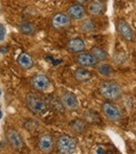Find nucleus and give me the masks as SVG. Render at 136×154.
Here are the masks:
<instances>
[{"instance_id":"obj_1","label":"nucleus","mask_w":136,"mask_h":154,"mask_svg":"<svg viewBox=\"0 0 136 154\" xmlns=\"http://www.w3.org/2000/svg\"><path fill=\"white\" fill-rule=\"evenodd\" d=\"M100 92L108 101H115V100L119 99V97L122 95V86L116 82L106 81L101 83Z\"/></svg>"},{"instance_id":"obj_2","label":"nucleus","mask_w":136,"mask_h":154,"mask_svg":"<svg viewBox=\"0 0 136 154\" xmlns=\"http://www.w3.org/2000/svg\"><path fill=\"white\" fill-rule=\"evenodd\" d=\"M25 101H26V106L29 107V109L35 114H43L48 109L46 101L43 97H39L38 94L29 93Z\"/></svg>"},{"instance_id":"obj_3","label":"nucleus","mask_w":136,"mask_h":154,"mask_svg":"<svg viewBox=\"0 0 136 154\" xmlns=\"http://www.w3.org/2000/svg\"><path fill=\"white\" fill-rule=\"evenodd\" d=\"M57 149L60 153L71 154L77 149V142L69 135H62L57 140Z\"/></svg>"},{"instance_id":"obj_4","label":"nucleus","mask_w":136,"mask_h":154,"mask_svg":"<svg viewBox=\"0 0 136 154\" xmlns=\"http://www.w3.org/2000/svg\"><path fill=\"white\" fill-rule=\"evenodd\" d=\"M103 112L107 119H109L110 121H113V122H117L122 119V111L116 105L112 104L111 102H105L102 105Z\"/></svg>"},{"instance_id":"obj_5","label":"nucleus","mask_w":136,"mask_h":154,"mask_svg":"<svg viewBox=\"0 0 136 154\" xmlns=\"http://www.w3.org/2000/svg\"><path fill=\"white\" fill-rule=\"evenodd\" d=\"M116 29H117V32L122 39H124L127 42H131L134 39V34H133V31L131 29L130 24L127 22L126 20H122V19H119V20L116 22Z\"/></svg>"},{"instance_id":"obj_6","label":"nucleus","mask_w":136,"mask_h":154,"mask_svg":"<svg viewBox=\"0 0 136 154\" xmlns=\"http://www.w3.org/2000/svg\"><path fill=\"white\" fill-rule=\"evenodd\" d=\"M31 84L34 89L38 90V91H46L50 88V81L46 75H42V73L34 75L31 80Z\"/></svg>"},{"instance_id":"obj_7","label":"nucleus","mask_w":136,"mask_h":154,"mask_svg":"<svg viewBox=\"0 0 136 154\" xmlns=\"http://www.w3.org/2000/svg\"><path fill=\"white\" fill-rule=\"evenodd\" d=\"M67 15L71 20L80 21V20H83L86 17V12H85V8H84L83 4L74 3V4H71L68 8Z\"/></svg>"},{"instance_id":"obj_8","label":"nucleus","mask_w":136,"mask_h":154,"mask_svg":"<svg viewBox=\"0 0 136 154\" xmlns=\"http://www.w3.org/2000/svg\"><path fill=\"white\" fill-rule=\"evenodd\" d=\"M77 62L84 67H94L98 64L96 58L91 53H80L77 57Z\"/></svg>"},{"instance_id":"obj_9","label":"nucleus","mask_w":136,"mask_h":154,"mask_svg":"<svg viewBox=\"0 0 136 154\" xmlns=\"http://www.w3.org/2000/svg\"><path fill=\"white\" fill-rule=\"evenodd\" d=\"M71 19L69 18L67 14H63V13H58L55 16L53 17V20H51V25H53L55 29H61L68 27L70 25Z\"/></svg>"},{"instance_id":"obj_10","label":"nucleus","mask_w":136,"mask_h":154,"mask_svg":"<svg viewBox=\"0 0 136 154\" xmlns=\"http://www.w3.org/2000/svg\"><path fill=\"white\" fill-rule=\"evenodd\" d=\"M61 102L64 105V107L68 110H77L79 109V101L77 97L71 92H65L61 97Z\"/></svg>"},{"instance_id":"obj_11","label":"nucleus","mask_w":136,"mask_h":154,"mask_svg":"<svg viewBox=\"0 0 136 154\" xmlns=\"http://www.w3.org/2000/svg\"><path fill=\"white\" fill-rule=\"evenodd\" d=\"M53 138L49 134H42L39 138L38 147L41 152L43 153H49L53 149Z\"/></svg>"},{"instance_id":"obj_12","label":"nucleus","mask_w":136,"mask_h":154,"mask_svg":"<svg viewBox=\"0 0 136 154\" xmlns=\"http://www.w3.org/2000/svg\"><path fill=\"white\" fill-rule=\"evenodd\" d=\"M8 140L11 145L13 146V148L16 149V150H21L23 147V140L21 138L20 134L14 129H11L8 131Z\"/></svg>"},{"instance_id":"obj_13","label":"nucleus","mask_w":136,"mask_h":154,"mask_svg":"<svg viewBox=\"0 0 136 154\" xmlns=\"http://www.w3.org/2000/svg\"><path fill=\"white\" fill-rule=\"evenodd\" d=\"M67 51L73 54H80L85 51V42L81 38H72L67 43Z\"/></svg>"},{"instance_id":"obj_14","label":"nucleus","mask_w":136,"mask_h":154,"mask_svg":"<svg viewBox=\"0 0 136 154\" xmlns=\"http://www.w3.org/2000/svg\"><path fill=\"white\" fill-rule=\"evenodd\" d=\"M87 11L92 16H98V15H102L105 11V4L100 0H92L88 4Z\"/></svg>"},{"instance_id":"obj_15","label":"nucleus","mask_w":136,"mask_h":154,"mask_svg":"<svg viewBox=\"0 0 136 154\" xmlns=\"http://www.w3.org/2000/svg\"><path fill=\"white\" fill-rule=\"evenodd\" d=\"M17 62L18 64L22 67L23 69H26V70H29V69L33 68L34 66V60L29 54L26 53H22L18 56V59H17Z\"/></svg>"},{"instance_id":"obj_16","label":"nucleus","mask_w":136,"mask_h":154,"mask_svg":"<svg viewBox=\"0 0 136 154\" xmlns=\"http://www.w3.org/2000/svg\"><path fill=\"white\" fill-rule=\"evenodd\" d=\"M74 79L79 82H86L89 81L90 79L92 78V75L89 70H87L84 67H79L74 70Z\"/></svg>"},{"instance_id":"obj_17","label":"nucleus","mask_w":136,"mask_h":154,"mask_svg":"<svg viewBox=\"0 0 136 154\" xmlns=\"http://www.w3.org/2000/svg\"><path fill=\"white\" fill-rule=\"evenodd\" d=\"M19 31L22 32L23 35H26V36H33L36 34V26L31 22H22L19 24L18 26Z\"/></svg>"},{"instance_id":"obj_18","label":"nucleus","mask_w":136,"mask_h":154,"mask_svg":"<svg viewBox=\"0 0 136 154\" xmlns=\"http://www.w3.org/2000/svg\"><path fill=\"white\" fill-rule=\"evenodd\" d=\"M90 53H91L92 55L96 58V60H98V62L106 61V60H107V58H108L107 53H106V51H105V49H103L102 47H98V46L92 47V48L90 49Z\"/></svg>"},{"instance_id":"obj_19","label":"nucleus","mask_w":136,"mask_h":154,"mask_svg":"<svg viewBox=\"0 0 136 154\" xmlns=\"http://www.w3.org/2000/svg\"><path fill=\"white\" fill-rule=\"evenodd\" d=\"M98 72L100 73L102 77L109 78V77H111L112 73H113V68H112L111 65L108 64V63H101L98 66Z\"/></svg>"},{"instance_id":"obj_20","label":"nucleus","mask_w":136,"mask_h":154,"mask_svg":"<svg viewBox=\"0 0 136 154\" xmlns=\"http://www.w3.org/2000/svg\"><path fill=\"white\" fill-rule=\"evenodd\" d=\"M70 127L77 133H83L87 128V124L83 120H74L70 123Z\"/></svg>"},{"instance_id":"obj_21","label":"nucleus","mask_w":136,"mask_h":154,"mask_svg":"<svg viewBox=\"0 0 136 154\" xmlns=\"http://www.w3.org/2000/svg\"><path fill=\"white\" fill-rule=\"evenodd\" d=\"M94 29V24L92 20L90 19H85L81 24V29L85 32H91Z\"/></svg>"},{"instance_id":"obj_22","label":"nucleus","mask_w":136,"mask_h":154,"mask_svg":"<svg viewBox=\"0 0 136 154\" xmlns=\"http://www.w3.org/2000/svg\"><path fill=\"white\" fill-rule=\"evenodd\" d=\"M5 35H6V29L2 23H0V42L4 40L5 38Z\"/></svg>"},{"instance_id":"obj_23","label":"nucleus","mask_w":136,"mask_h":154,"mask_svg":"<svg viewBox=\"0 0 136 154\" xmlns=\"http://www.w3.org/2000/svg\"><path fill=\"white\" fill-rule=\"evenodd\" d=\"M75 3H80V4H84V3H87V2H89L90 0H74Z\"/></svg>"},{"instance_id":"obj_24","label":"nucleus","mask_w":136,"mask_h":154,"mask_svg":"<svg viewBox=\"0 0 136 154\" xmlns=\"http://www.w3.org/2000/svg\"><path fill=\"white\" fill-rule=\"evenodd\" d=\"M96 153H106L105 149L102 148V147H98V150H96Z\"/></svg>"},{"instance_id":"obj_25","label":"nucleus","mask_w":136,"mask_h":154,"mask_svg":"<svg viewBox=\"0 0 136 154\" xmlns=\"http://www.w3.org/2000/svg\"><path fill=\"white\" fill-rule=\"evenodd\" d=\"M2 114H3V113H2V111H1V110H0V119L2 118Z\"/></svg>"},{"instance_id":"obj_26","label":"nucleus","mask_w":136,"mask_h":154,"mask_svg":"<svg viewBox=\"0 0 136 154\" xmlns=\"http://www.w3.org/2000/svg\"><path fill=\"white\" fill-rule=\"evenodd\" d=\"M100 1H102V2H105V1H106V0H100Z\"/></svg>"}]
</instances>
